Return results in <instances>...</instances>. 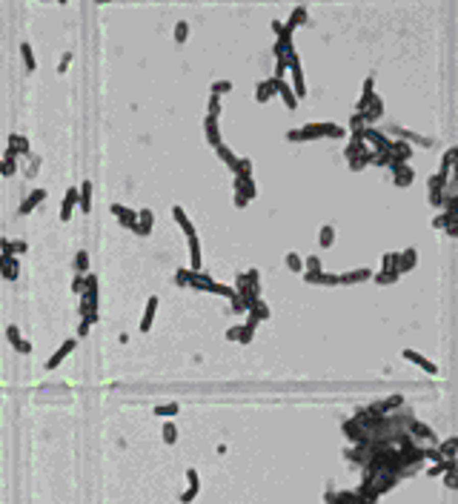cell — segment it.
<instances>
[{
	"mask_svg": "<svg viewBox=\"0 0 458 504\" xmlns=\"http://www.w3.org/2000/svg\"><path fill=\"white\" fill-rule=\"evenodd\" d=\"M178 413H181V404H178V401H169V404H158V407H155V416H160V418H163V416H178Z\"/></svg>",
	"mask_w": 458,
	"mask_h": 504,
	"instance_id": "obj_37",
	"label": "cell"
},
{
	"mask_svg": "<svg viewBox=\"0 0 458 504\" xmlns=\"http://www.w3.org/2000/svg\"><path fill=\"white\" fill-rule=\"evenodd\" d=\"M15 350H17L20 355H29V353H32V341H29V338H20V341L15 344Z\"/></svg>",
	"mask_w": 458,
	"mask_h": 504,
	"instance_id": "obj_50",
	"label": "cell"
},
{
	"mask_svg": "<svg viewBox=\"0 0 458 504\" xmlns=\"http://www.w3.org/2000/svg\"><path fill=\"white\" fill-rule=\"evenodd\" d=\"M75 347H78V338H66L63 344H60L58 350H55V353L49 355V361H46V370H55V367H60V364H63V358H66L69 353H72Z\"/></svg>",
	"mask_w": 458,
	"mask_h": 504,
	"instance_id": "obj_6",
	"label": "cell"
},
{
	"mask_svg": "<svg viewBox=\"0 0 458 504\" xmlns=\"http://www.w3.org/2000/svg\"><path fill=\"white\" fill-rule=\"evenodd\" d=\"M318 138H347V129L338 123H306L301 129L286 132V141H318Z\"/></svg>",
	"mask_w": 458,
	"mask_h": 504,
	"instance_id": "obj_1",
	"label": "cell"
},
{
	"mask_svg": "<svg viewBox=\"0 0 458 504\" xmlns=\"http://www.w3.org/2000/svg\"><path fill=\"white\" fill-rule=\"evenodd\" d=\"M438 455L441 459H455V439H447L444 444H438Z\"/></svg>",
	"mask_w": 458,
	"mask_h": 504,
	"instance_id": "obj_41",
	"label": "cell"
},
{
	"mask_svg": "<svg viewBox=\"0 0 458 504\" xmlns=\"http://www.w3.org/2000/svg\"><path fill=\"white\" fill-rule=\"evenodd\" d=\"M304 269H306V272H318V269H321V258H318V255H309V258L304 261Z\"/></svg>",
	"mask_w": 458,
	"mask_h": 504,
	"instance_id": "obj_48",
	"label": "cell"
},
{
	"mask_svg": "<svg viewBox=\"0 0 458 504\" xmlns=\"http://www.w3.org/2000/svg\"><path fill=\"white\" fill-rule=\"evenodd\" d=\"M455 146H450V149L444 152V158H441V169H438V175H444V178H450L452 175V166H455Z\"/></svg>",
	"mask_w": 458,
	"mask_h": 504,
	"instance_id": "obj_28",
	"label": "cell"
},
{
	"mask_svg": "<svg viewBox=\"0 0 458 504\" xmlns=\"http://www.w3.org/2000/svg\"><path fill=\"white\" fill-rule=\"evenodd\" d=\"M215 152H218V158L224 161L226 166H229V172H232V175H238V164H240V158H238V155H235V152L229 149V146H224V144H221Z\"/></svg>",
	"mask_w": 458,
	"mask_h": 504,
	"instance_id": "obj_25",
	"label": "cell"
},
{
	"mask_svg": "<svg viewBox=\"0 0 458 504\" xmlns=\"http://www.w3.org/2000/svg\"><path fill=\"white\" fill-rule=\"evenodd\" d=\"M226 92H232V80H215L209 86V95H215V98H221Z\"/></svg>",
	"mask_w": 458,
	"mask_h": 504,
	"instance_id": "obj_39",
	"label": "cell"
},
{
	"mask_svg": "<svg viewBox=\"0 0 458 504\" xmlns=\"http://www.w3.org/2000/svg\"><path fill=\"white\" fill-rule=\"evenodd\" d=\"M172 218H175V223H178V226L183 230V235H186V238L195 235V223H192L189 215L183 212V207H172Z\"/></svg>",
	"mask_w": 458,
	"mask_h": 504,
	"instance_id": "obj_18",
	"label": "cell"
},
{
	"mask_svg": "<svg viewBox=\"0 0 458 504\" xmlns=\"http://www.w3.org/2000/svg\"><path fill=\"white\" fill-rule=\"evenodd\" d=\"M69 63H72V52H66L63 58H60V63H58V72H60V75H63V72H66V69H69Z\"/></svg>",
	"mask_w": 458,
	"mask_h": 504,
	"instance_id": "obj_53",
	"label": "cell"
},
{
	"mask_svg": "<svg viewBox=\"0 0 458 504\" xmlns=\"http://www.w3.org/2000/svg\"><path fill=\"white\" fill-rule=\"evenodd\" d=\"M0 175H3V161H0Z\"/></svg>",
	"mask_w": 458,
	"mask_h": 504,
	"instance_id": "obj_60",
	"label": "cell"
},
{
	"mask_svg": "<svg viewBox=\"0 0 458 504\" xmlns=\"http://www.w3.org/2000/svg\"><path fill=\"white\" fill-rule=\"evenodd\" d=\"M26 249H29L26 241H12V255H15V258L17 255H26Z\"/></svg>",
	"mask_w": 458,
	"mask_h": 504,
	"instance_id": "obj_49",
	"label": "cell"
},
{
	"mask_svg": "<svg viewBox=\"0 0 458 504\" xmlns=\"http://www.w3.org/2000/svg\"><path fill=\"white\" fill-rule=\"evenodd\" d=\"M401 404H404V396H390V398H384V401L372 404V410L378 413V416H384V413L395 410V407H401Z\"/></svg>",
	"mask_w": 458,
	"mask_h": 504,
	"instance_id": "obj_27",
	"label": "cell"
},
{
	"mask_svg": "<svg viewBox=\"0 0 458 504\" xmlns=\"http://www.w3.org/2000/svg\"><path fill=\"white\" fill-rule=\"evenodd\" d=\"M286 269H290V272H295V275L304 272V258H301L298 252H286Z\"/></svg>",
	"mask_w": 458,
	"mask_h": 504,
	"instance_id": "obj_35",
	"label": "cell"
},
{
	"mask_svg": "<svg viewBox=\"0 0 458 504\" xmlns=\"http://www.w3.org/2000/svg\"><path fill=\"white\" fill-rule=\"evenodd\" d=\"M155 312H158V298L152 295L149 301H146V310H143V315H140V332H149V330H152Z\"/></svg>",
	"mask_w": 458,
	"mask_h": 504,
	"instance_id": "obj_22",
	"label": "cell"
},
{
	"mask_svg": "<svg viewBox=\"0 0 458 504\" xmlns=\"http://www.w3.org/2000/svg\"><path fill=\"white\" fill-rule=\"evenodd\" d=\"M284 75H286V60H275V75H272V78L284 80Z\"/></svg>",
	"mask_w": 458,
	"mask_h": 504,
	"instance_id": "obj_52",
	"label": "cell"
},
{
	"mask_svg": "<svg viewBox=\"0 0 458 504\" xmlns=\"http://www.w3.org/2000/svg\"><path fill=\"white\" fill-rule=\"evenodd\" d=\"M204 132H206V141H209V146H215L218 149L224 141H221V129H218V118H204Z\"/></svg>",
	"mask_w": 458,
	"mask_h": 504,
	"instance_id": "obj_15",
	"label": "cell"
},
{
	"mask_svg": "<svg viewBox=\"0 0 458 504\" xmlns=\"http://www.w3.org/2000/svg\"><path fill=\"white\" fill-rule=\"evenodd\" d=\"M20 58H23V63H26V72H35V69H37V60H35V52H32V43H26V40L20 43Z\"/></svg>",
	"mask_w": 458,
	"mask_h": 504,
	"instance_id": "obj_33",
	"label": "cell"
},
{
	"mask_svg": "<svg viewBox=\"0 0 458 504\" xmlns=\"http://www.w3.org/2000/svg\"><path fill=\"white\" fill-rule=\"evenodd\" d=\"M6 149H12V152L17 155V158H26V155L32 152V146H29V141H26L23 135L12 132V135H9V146H6Z\"/></svg>",
	"mask_w": 458,
	"mask_h": 504,
	"instance_id": "obj_16",
	"label": "cell"
},
{
	"mask_svg": "<svg viewBox=\"0 0 458 504\" xmlns=\"http://www.w3.org/2000/svg\"><path fill=\"white\" fill-rule=\"evenodd\" d=\"M349 126H352V132H361L364 129V121H361V115H358V112L349 118Z\"/></svg>",
	"mask_w": 458,
	"mask_h": 504,
	"instance_id": "obj_56",
	"label": "cell"
},
{
	"mask_svg": "<svg viewBox=\"0 0 458 504\" xmlns=\"http://www.w3.org/2000/svg\"><path fill=\"white\" fill-rule=\"evenodd\" d=\"M286 69H290L292 75V95H295V101H304L306 98V83H304V69H301V58H298V52L292 49L290 55H286Z\"/></svg>",
	"mask_w": 458,
	"mask_h": 504,
	"instance_id": "obj_2",
	"label": "cell"
},
{
	"mask_svg": "<svg viewBox=\"0 0 458 504\" xmlns=\"http://www.w3.org/2000/svg\"><path fill=\"white\" fill-rule=\"evenodd\" d=\"M393 166V180H395V187H409L415 180V169L409 164H390Z\"/></svg>",
	"mask_w": 458,
	"mask_h": 504,
	"instance_id": "obj_8",
	"label": "cell"
},
{
	"mask_svg": "<svg viewBox=\"0 0 458 504\" xmlns=\"http://www.w3.org/2000/svg\"><path fill=\"white\" fill-rule=\"evenodd\" d=\"M372 89H375V75H370L364 80V95H372Z\"/></svg>",
	"mask_w": 458,
	"mask_h": 504,
	"instance_id": "obj_58",
	"label": "cell"
},
{
	"mask_svg": "<svg viewBox=\"0 0 458 504\" xmlns=\"http://www.w3.org/2000/svg\"><path fill=\"white\" fill-rule=\"evenodd\" d=\"M344 432L349 436V441H352V444H367V430H364V427L358 424L355 418L344 421Z\"/></svg>",
	"mask_w": 458,
	"mask_h": 504,
	"instance_id": "obj_14",
	"label": "cell"
},
{
	"mask_svg": "<svg viewBox=\"0 0 458 504\" xmlns=\"http://www.w3.org/2000/svg\"><path fill=\"white\" fill-rule=\"evenodd\" d=\"M238 338H240V324H235L226 330V341H238Z\"/></svg>",
	"mask_w": 458,
	"mask_h": 504,
	"instance_id": "obj_57",
	"label": "cell"
},
{
	"mask_svg": "<svg viewBox=\"0 0 458 504\" xmlns=\"http://www.w3.org/2000/svg\"><path fill=\"white\" fill-rule=\"evenodd\" d=\"M444 484H447V487H450V490H455V467H452V470H447V473H444Z\"/></svg>",
	"mask_w": 458,
	"mask_h": 504,
	"instance_id": "obj_54",
	"label": "cell"
},
{
	"mask_svg": "<svg viewBox=\"0 0 458 504\" xmlns=\"http://www.w3.org/2000/svg\"><path fill=\"white\" fill-rule=\"evenodd\" d=\"M381 269H395V272H398V252H384Z\"/></svg>",
	"mask_w": 458,
	"mask_h": 504,
	"instance_id": "obj_42",
	"label": "cell"
},
{
	"mask_svg": "<svg viewBox=\"0 0 458 504\" xmlns=\"http://www.w3.org/2000/svg\"><path fill=\"white\" fill-rule=\"evenodd\" d=\"M3 175H15L17 172V155L12 149H6V155H3Z\"/></svg>",
	"mask_w": 458,
	"mask_h": 504,
	"instance_id": "obj_36",
	"label": "cell"
},
{
	"mask_svg": "<svg viewBox=\"0 0 458 504\" xmlns=\"http://www.w3.org/2000/svg\"><path fill=\"white\" fill-rule=\"evenodd\" d=\"M6 338H9V344H12V347H15L17 341L23 338V335H20V330H17V324H9V327H6Z\"/></svg>",
	"mask_w": 458,
	"mask_h": 504,
	"instance_id": "obj_45",
	"label": "cell"
},
{
	"mask_svg": "<svg viewBox=\"0 0 458 504\" xmlns=\"http://www.w3.org/2000/svg\"><path fill=\"white\" fill-rule=\"evenodd\" d=\"M318 244L324 246V249H329V246L335 244V226L332 223H324V226L318 230Z\"/></svg>",
	"mask_w": 458,
	"mask_h": 504,
	"instance_id": "obj_30",
	"label": "cell"
},
{
	"mask_svg": "<svg viewBox=\"0 0 458 504\" xmlns=\"http://www.w3.org/2000/svg\"><path fill=\"white\" fill-rule=\"evenodd\" d=\"M189 241V269L192 272H201V261H204V255H201V241H198V235L186 238Z\"/></svg>",
	"mask_w": 458,
	"mask_h": 504,
	"instance_id": "obj_20",
	"label": "cell"
},
{
	"mask_svg": "<svg viewBox=\"0 0 458 504\" xmlns=\"http://www.w3.org/2000/svg\"><path fill=\"white\" fill-rule=\"evenodd\" d=\"M407 430L413 432V436H421V439L432 441V444H436V441H438L436 436H432V430H429L427 424H421V421H409V424H407Z\"/></svg>",
	"mask_w": 458,
	"mask_h": 504,
	"instance_id": "obj_32",
	"label": "cell"
},
{
	"mask_svg": "<svg viewBox=\"0 0 458 504\" xmlns=\"http://www.w3.org/2000/svg\"><path fill=\"white\" fill-rule=\"evenodd\" d=\"M370 278H372V269L370 267H358V269H347V272L338 275V284H341V287H352V284L370 281Z\"/></svg>",
	"mask_w": 458,
	"mask_h": 504,
	"instance_id": "obj_4",
	"label": "cell"
},
{
	"mask_svg": "<svg viewBox=\"0 0 458 504\" xmlns=\"http://www.w3.org/2000/svg\"><path fill=\"white\" fill-rule=\"evenodd\" d=\"M358 115H361L364 126H372V123L378 121V118L384 115V103H381L378 95H372V101L367 103V109H364V112H358Z\"/></svg>",
	"mask_w": 458,
	"mask_h": 504,
	"instance_id": "obj_5",
	"label": "cell"
},
{
	"mask_svg": "<svg viewBox=\"0 0 458 504\" xmlns=\"http://www.w3.org/2000/svg\"><path fill=\"white\" fill-rule=\"evenodd\" d=\"M398 275L401 272H395V269H381V272H372V281H375V284H384V287H387V284H395V281H398Z\"/></svg>",
	"mask_w": 458,
	"mask_h": 504,
	"instance_id": "obj_34",
	"label": "cell"
},
{
	"mask_svg": "<svg viewBox=\"0 0 458 504\" xmlns=\"http://www.w3.org/2000/svg\"><path fill=\"white\" fill-rule=\"evenodd\" d=\"M75 269H78V275H86V269H89V252L86 249H80L78 255H75Z\"/></svg>",
	"mask_w": 458,
	"mask_h": 504,
	"instance_id": "obj_40",
	"label": "cell"
},
{
	"mask_svg": "<svg viewBox=\"0 0 458 504\" xmlns=\"http://www.w3.org/2000/svg\"><path fill=\"white\" fill-rule=\"evenodd\" d=\"M186 40H189V23L178 20L175 23V43H186Z\"/></svg>",
	"mask_w": 458,
	"mask_h": 504,
	"instance_id": "obj_38",
	"label": "cell"
},
{
	"mask_svg": "<svg viewBox=\"0 0 458 504\" xmlns=\"http://www.w3.org/2000/svg\"><path fill=\"white\" fill-rule=\"evenodd\" d=\"M450 223H455V207H447L444 212H438V215L432 218V226H436V230H441V226H450Z\"/></svg>",
	"mask_w": 458,
	"mask_h": 504,
	"instance_id": "obj_29",
	"label": "cell"
},
{
	"mask_svg": "<svg viewBox=\"0 0 458 504\" xmlns=\"http://www.w3.org/2000/svg\"><path fill=\"white\" fill-rule=\"evenodd\" d=\"M401 355H404V358H407V361H413V364H418V367H421L424 373H429V375H436V373H438V367H436V364H432V361H429L427 355L415 353V350H404V353H401Z\"/></svg>",
	"mask_w": 458,
	"mask_h": 504,
	"instance_id": "obj_12",
	"label": "cell"
},
{
	"mask_svg": "<svg viewBox=\"0 0 458 504\" xmlns=\"http://www.w3.org/2000/svg\"><path fill=\"white\" fill-rule=\"evenodd\" d=\"M306 284H324V287H338V275L335 272H327V269H318V272H301Z\"/></svg>",
	"mask_w": 458,
	"mask_h": 504,
	"instance_id": "obj_7",
	"label": "cell"
},
{
	"mask_svg": "<svg viewBox=\"0 0 458 504\" xmlns=\"http://www.w3.org/2000/svg\"><path fill=\"white\" fill-rule=\"evenodd\" d=\"M232 192H235V207H247L258 195L255 178H244V175H232Z\"/></svg>",
	"mask_w": 458,
	"mask_h": 504,
	"instance_id": "obj_3",
	"label": "cell"
},
{
	"mask_svg": "<svg viewBox=\"0 0 458 504\" xmlns=\"http://www.w3.org/2000/svg\"><path fill=\"white\" fill-rule=\"evenodd\" d=\"M83 278H86V275H75L72 278V292L75 295H83Z\"/></svg>",
	"mask_w": 458,
	"mask_h": 504,
	"instance_id": "obj_51",
	"label": "cell"
},
{
	"mask_svg": "<svg viewBox=\"0 0 458 504\" xmlns=\"http://www.w3.org/2000/svg\"><path fill=\"white\" fill-rule=\"evenodd\" d=\"M0 275L6 281H15L17 275H20V261L15 255H0Z\"/></svg>",
	"mask_w": 458,
	"mask_h": 504,
	"instance_id": "obj_10",
	"label": "cell"
},
{
	"mask_svg": "<svg viewBox=\"0 0 458 504\" xmlns=\"http://www.w3.org/2000/svg\"><path fill=\"white\" fill-rule=\"evenodd\" d=\"M195 496H198V490H183L181 493V504H192L195 501Z\"/></svg>",
	"mask_w": 458,
	"mask_h": 504,
	"instance_id": "obj_55",
	"label": "cell"
},
{
	"mask_svg": "<svg viewBox=\"0 0 458 504\" xmlns=\"http://www.w3.org/2000/svg\"><path fill=\"white\" fill-rule=\"evenodd\" d=\"M186 482H189V490H201V478H198V470L195 467L186 470Z\"/></svg>",
	"mask_w": 458,
	"mask_h": 504,
	"instance_id": "obj_47",
	"label": "cell"
},
{
	"mask_svg": "<svg viewBox=\"0 0 458 504\" xmlns=\"http://www.w3.org/2000/svg\"><path fill=\"white\" fill-rule=\"evenodd\" d=\"M415 264H418V252H415V246H409V249L398 252V272H409Z\"/></svg>",
	"mask_w": 458,
	"mask_h": 504,
	"instance_id": "obj_24",
	"label": "cell"
},
{
	"mask_svg": "<svg viewBox=\"0 0 458 504\" xmlns=\"http://www.w3.org/2000/svg\"><path fill=\"white\" fill-rule=\"evenodd\" d=\"M46 201V189H32L29 195H26V201L20 203V215H29L35 207H40V203Z\"/></svg>",
	"mask_w": 458,
	"mask_h": 504,
	"instance_id": "obj_17",
	"label": "cell"
},
{
	"mask_svg": "<svg viewBox=\"0 0 458 504\" xmlns=\"http://www.w3.org/2000/svg\"><path fill=\"white\" fill-rule=\"evenodd\" d=\"M252 312H255V318H258V321H263V318H269V307L261 301V298H258V301L252 304Z\"/></svg>",
	"mask_w": 458,
	"mask_h": 504,
	"instance_id": "obj_44",
	"label": "cell"
},
{
	"mask_svg": "<svg viewBox=\"0 0 458 504\" xmlns=\"http://www.w3.org/2000/svg\"><path fill=\"white\" fill-rule=\"evenodd\" d=\"M92 180H83L78 187V207H80V212H89L92 209Z\"/></svg>",
	"mask_w": 458,
	"mask_h": 504,
	"instance_id": "obj_21",
	"label": "cell"
},
{
	"mask_svg": "<svg viewBox=\"0 0 458 504\" xmlns=\"http://www.w3.org/2000/svg\"><path fill=\"white\" fill-rule=\"evenodd\" d=\"M152 223H155V215H152V209H138V223L132 226V232L135 235H152Z\"/></svg>",
	"mask_w": 458,
	"mask_h": 504,
	"instance_id": "obj_9",
	"label": "cell"
},
{
	"mask_svg": "<svg viewBox=\"0 0 458 504\" xmlns=\"http://www.w3.org/2000/svg\"><path fill=\"white\" fill-rule=\"evenodd\" d=\"M275 95H278L275 78H269V80H263V83H258V89H255V101H258V103H267V101H272Z\"/></svg>",
	"mask_w": 458,
	"mask_h": 504,
	"instance_id": "obj_19",
	"label": "cell"
},
{
	"mask_svg": "<svg viewBox=\"0 0 458 504\" xmlns=\"http://www.w3.org/2000/svg\"><path fill=\"white\" fill-rule=\"evenodd\" d=\"M301 23H306V9H304V6L292 9V15H290V20L284 23V29L295 32V29H298V26H301Z\"/></svg>",
	"mask_w": 458,
	"mask_h": 504,
	"instance_id": "obj_31",
	"label": "cell"
},
{
	"mask_svg": "<svg viewBox=\"0 0 458 504\" xmlns=\"http://www.w3.org/2000/svg\"><path fill=\"white\" fill-rule=\"evenodd\" d=\"M112 215L124 223V226H129V230L138 223V209H129V207H124V203H112Z\"/></svg>",
	"mask_w": 458,
	"mask_h": 504,
	"instance_id": "obj_11",
	"label": "cell"
},
{
	"mask_svg": "<svg viewBox=\"0 0 458 504\" xmlns=\"http://www.w3.org/2000/svg\"><path fill=\"white\" fill-rule=\"evenodd\" d=\"M78 207V187H72V189H66V195H63V203H60V221H69L72 218V209Z\"/></svg>",
	"mask_w": 458,
	"mask_h": 504,
	"instance_id": "obj_13",
	"label": "cell"
},
{
	"mask_svg": "<svg viewBox=\"0 0 458 504\" xmlns=\"http://www.w3.org/2000/svg\"><path fill=\"white\" fill-rule=\"evenodd\" d=\"M163 441H166V444H175V441H178V427H175L172 421H163Z\"/></svg>",
	"mask_w": 458,
	"mask_h": 504,
	"instance_id": "obj_43",
	"label": "cell"
},
{
	"mask_svg": "<svg viewBox=\"0 0 458 504\" xmlns=\"http://www.w3.org/2000/svg\"><path fill=\"white\" fill-rule=\"evenodd\" d=\"M275 89H278V95H281V101H284L286 109H295V106H298V101H295V95H292V89H290V83H286V80H275Z\"/></svg>",
	"mask_w": 458,
	"mask_h": 504,
	"instance_id": "obj_26",
	"label": "cell"
},
{
	"mask_svg": "<svg viewBox=\"0 0 458 504\" xmlns=\"http://www.w3.org/2000/svg\"><path fill=\"white\" fill-rule=\"evenodd\" d=\"M89 330H92V327H89L86 321H80V327H78V335H80V338H83V335H86Z\"/></svg>",
	"mask_w": 458,
	"mask_h": 504,
	"instance_id": "obj_59",
	"label": "cell"
},
{
	"mask_svg": "<svg viewBox=\"0 0 458 504\" xmlns=\"http://www.w3.org/2000/svg\"><path fill=\"white\" fill-rule=\"evenodd\" d=\"M209 118H221V98H215V95H209V112H206Z\"/></svg>",
	"mask_w": 458,
	"mask_h": 504,
	"instance_id": "obj_46",
	"label": "cell"
},
{
	"mask_svg": "<svg viewBox=\"0 0 458 504\" xmlns=\"http://www.w3.org/2000/svg\"><path fill=\"white\" fill-rule=\"evenodd\" d=\"M367 149H370V146L361 141V135H358V132H352V138H349V144H347V149H344V155H347V161H352V158H358V155H364Z\"/></svg>",
	"mask_w": 458,
	"mask_h": 504,
	"instance_id": "obj_23",
	"label": "cell"
}]
</instances>
